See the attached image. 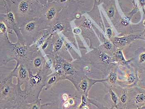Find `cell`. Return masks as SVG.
Listing matches in <instances>:
<instances>
[{
    "mask_svg": "<svg viewBox=\"0 0 145 109\" xmlns=\"http://www.w3.org/2000/svg\"><path fill=\"white\" fill-rule=\"evenodd\" d=\"M13 9L19 27L31 19L39 17L43 8L36 0H15Z\"/></svg>",
    "mask_w": 145,
    "mask_h": 109,
    "instance_id": "cell-1",
    "label": "cell"
},
{
    "mask_svg": "<svg viewBox=\"0 0 145 109\" xmlns=\"http://www.w3.org/2000/svg\"><path fill=\"white\" fill-rule=\"evenodd\" d=\"M49 28L44 24L40 17L31 19L20 27L24 43L29 46L36 42L38 35L43 29Z\"/></svg>",
    "mask_w": 145,
    "mask_h": 109,
    "instance_id": "cell-2",
    "label": "cell"
},
{
    "mask_svg": "<svg viewBox=\"0 0 145 109\" xmlns=\"http://www.w3.org/2000/svg\"><path fill=\"white\" fill-rule=\"evenodd\" d=\"M29 79L26 84V91L27 97L30 96L33 100L37 101L40 91L42 87L46 85L47 76L42 71L36 74H33L29 72Z\"/></svg>",
    "mask_w": 145,
    "mask_h": 109,
    "instance_id": "cell-3",
    "label": "cell"
},
{
    "mask_svg": "<svg viewBox=\"0 0 145 109\" xmlns=\"http://www.w3.org/2000/svg\"><path fill=\"white\" fill-rule=\"evenodd\" d=\"M61 9V7L59 3H50L43 8L39 17L46 26L50 28L57 21Z\"/></svg>",
    "mask_w": 145,
    "mask_h": 109,
    "instance_id": "cell-4",
    "label": "cell"
},
{
    "mask_svg": "<svg viewBox=\"0 0 145 109\" xmlns=\"http://www.w3.org/2000/svg\"><path fill=\"white\" fill-rule=\"evenodd\" d=\"M13 71L9 76L1 80V101H4L11 102L15 101L17 99L15 95H17L18 92L15 91V87L13 86L12 83Z\"/></svg>",
    "mask_w": 145,
    "mask_h": 109,
    "instance_id": "cell-5",
    "label": "cell"
},
{
    "mask_svg": "<svg viewBox=\"0 0 145 109\" xmlns=\"http://www.w3.org/2000/svg\"><path fill=\"white\" fill-rule=\"evenodd\" d=\"M45 58L39 49L35 44V48L28 64V71L33 74H36L43 69L46 63Z\"/></svg>",
    "mask_w": 145,
    "mask_h": 109,
    "instance_id": "cell-6",
    "label": "cell"
},
{
    "mask_svg": "<svg viewBox=\"0 0 145 109\" xmlns=\"http://www.w3.org/2000/svg\"><path fill=\"white\" fill-rule=\"evenodd\" d=\"M138 39H142L141 35L132 34L121 37H114L111 39V41L114 46L118 48H121Z\"/></svg>",
    "mask_w": 145,
    "mask_h": 109,
    "instance_id": "cell-7",
    "label": "cell"
},
{
    "mask_svg": "<svg viewBox=\"0 0 145 109\" xmlns=\"http://www.w3.org/2000/svg\"><path fill=\"white\" fill-rule=\"evenodd\" d=\"M15 76L17 77L18 81V84L22 85L24 83H27L29 79V72L26 66L23 64H20L18 67H16L14 71Z\"/></svg>",
    "mask_w": 145,
    "mask_h": 109,
    "instance_id": "cell-8",
    "label": "cell"
},
{
    "mask_svg": "<svg viewBox=\"0 0 145 109\" xmlns=\"http://www.w3.org/2000/svg\"><path fill=\"white\" fill-rule=\"evenodd\" d=\"M52 42L53 45V54L54 56L58 55L59 52L63 48L64 39V37L58 34L54 33L52 35Z\"/></svg>",
    "mask_w": 145,
    "mask_h": 109,
    "instance_id": "cell-9",
    "label": "cell"
},
{
    "mask_svg": "<svg viewBox=\"0 0 145 109\" xmlns=\"http://www.w3.org/2000/svg\"><path fill=\"white\" fill-rule=\"evenodd\" d=\"M113 59L117 63L123 65H127L131 60L127 61L123 56L122 50L121 48H118L113 55Z\"/></svg>",
    "mask_w": 145,
    "mask_h": 109,
    "instance_id": "cell-10",
    "label": "cell"
},
{
    "mask_svg": "<svg viewBox=\"0 0 145 109\" xmlns=\"http://www.w3.org/2000/svg\"><path fill=\"white\" fill-rule=\"evenodd\" d=\"M104 7H105V11L107 16L110 19L112 18L115 16L116 13V10L114 4L111 3L110 4L107 5V6H105Z\"/></svg>",
    "mask_w": 145,
    "mask_h": 109,
    "instance_id": "cell-11",
    "label": "cell"
},
{
    "mask_svg": "<svg viewBox=\"0 0 145 109\" xmlns=\"http://www.w3.org/2000/svg\"><path fill=\"white\" fill-rule=\"evenodd\" d=\"M145 101V94L140 93L137 94L133 98V102L135 104L139 106Z\"/></svg>",
    "mask_w": 145,
    "mask_h": 109,
    "instance_id": "cell-12",
    "label": "cell"
},
{
    "mask_svg": "<svg viewBox=\"0 0 145 109\" xmlns=\"http://www.w3.org/2000/svg\"><path fill=\"white\" fill-rule=\"evenodd\" d=\"M79 90L82 91L84 93H86L87 91L89 90L88 82L86 79L81 80L78 85Z\"/></svg>",
    "mask_w": 145,
    "mask_h": 109,
    "instance_id": "cell-13",
    "label": "cell"
},
{
    "mask_svg": "<svg viewBox=\"0 0 145 109\" xmlns=\"http://www.w3.org/2000/svg\"><path fill=\"white\" fill-rule=\"evenodd\" d=\"M99 60L100 61L105 64H109L110 63L111 61V58L106 53L102 52V50H100L99 52Z\"/></svg>",
    "mask_w": 145,
    "mask_h": 109,
    "instance_id": "cell-14",
    "label": "cell"
},
{
    "mask_svg": "<svg viewBox=\"0 0 145 109\" xmlns=\"http://www.w3.org/2000/svg\"><path fill=\"white\" fill-rule=\"evenodd\" d=\"M137 79V76L133 72H131L128 74L127 77L126 82L127 84L131 85L135 82Z\"/></svg>",
    "mask_w": 145,
    "mask_h": 109,
    "instance_id": "cell-15",
    "label": "cell"
},
{
    "mask_svg": "<svg viewBox=\"0 0 145 109\" xmlns=\"http://www.w3.org/2000/svg\"><path fill=\"white\" fill-rule=\"evenodd\" d=\"M113 44L109 41H105L104 43L102 44L101 47L103 49L104 51L105 52H110L112 49L113 47Z\"/></svg>",
    "mask_w": 145,
    "mask_h": 109,
    "instance_id": "cell-16",
    "label": "cell"
},
{
    "mask_svg": "<svg viewBox=\"0 0 145 109\" xmlns=\"http://www.w3.org/2000/svg\"><path fill=\"white\" fill-rule=\"evenodd\" d=\"M109 92L112 101L113 103L115 105V106H117L118 103H119V100L117 95L114 92V91H113L111 89H109Z\"/></svg>",
    "mask_w": 145,
    "mask_h": 109,
    "instance_id": "cell-17",
    "label": "cell"
},
{
    "mask_svg": "<svg viewBox=\"0 0 145 109\" xmlns=\"http://www.w3.org/2000/svg\"><path fill=\"white\" fill-rule=\"evenodd\" d=\"M109 81L112 84H116L117 81V74L115 71H112L109 74Z\"/></svg>",
    "mask_w": 145,
    "mask_h": 109,
    "instance_id": "cell-18",
    "label": "cell"
},
{
    "mask_svg": "<svg viewBox=\"0 0 145 109\" xmlns=\"http://www.w3.org/2000/svg\"><path fill=\"white\" fill-rule=\"evenodd\" d=\"M105 34H106V37H107L109 39H111L112 38L114 37L112 29L109 27H108L106 28Z\"/></svg>",
    "mask_w": 145,
    "mask_h": 109,
    "instance_id": "cell-19",
    "label": "cell"
},
{
    "mask_svg": "<svg viewBox=\"0 0 145 109\" xmlns=\"http://www.w3.org/2000/svg\"><path fill=\"white\" fill-rule=\"evenodd\" d=\"M119 100L121 102V103L123 104L127 103V102L128 101V96L126 92H124L120 96Z\"/></svg>",
    "mask_w": 145,
    "mask_h": 109,
    "instance_id": "cell-20",
    "label": "cell"
},
{
    "mask_svg": "<svg viewBox=\"0 0 145 109\" xmlns=\"http://www.w3.org/2000/svg\"><path fill=\"white\" fill-rule=\"evenodd\" d=\"M7 25L3 22H1V28H0V33L1 35H4L6 33Z\"/></svg>",
    "mask_w": 145,
    "mask_h": 109,
    "instance_id": "cell-21",
    "label": "cell"
},
{
    "mask_svg": "<svg viewBox=\"0 0 145 109\" xmlns=\"http://www.w3.org/2000/svg\"><path fill=\"white\" fill-rule=\"evenodd\" d=\"M139 63L140 64H143L145 62V52H143L139 54Z\"/></svg>",
    "mask_w": 145,
    "mask_h": 109,
    "instance_id": "cell-22",
    "label": "cell"
},
{
    "mask_svg": "<svg viewBox=\"0 0 145 109\" xmlns=\"http://www.w3.org/2000/svg\"><path fill=\"white\" fill-rule=\"evenodd\" d=\"M140 4L142 8H144L145 6V0H139Z\"/></svg>",
    "mask_w": 145,
    "mask_h": 109,
    "instance_id": "cell-23",
    "label": "cell"
},
{
    "mask_svg": "<svg viewBox=\"0 0 145 109\" xmlns=\"http://www.w3.org/2000/svg\"><path fill=\"white\" fill-rule=\"evenodd\" d=\"M81 30L79 28H76L74 29V33L76 34H78L80 33Z\"/></svg>",
    "mask_w": 145,
    "mask_h": 109,
    "instance_id": "cell-24",
    "label": "cell"
},
{
    "mask_svg": "<svg viewBox=\"0 0 145 109\" xmlns=\"http://www.w3.org/2000/svg\"><path fill=\"white\" fill-rule=\"evenodd\" d=\"M143 25L145 26V21H144V22H143Z\"/></svg>",
    "mask_w": 145,
    "mask_h": 109,
    "instance_id": "cell-25",
    "label": "cell"
}]
</instances>
